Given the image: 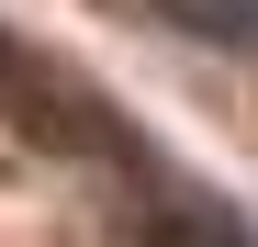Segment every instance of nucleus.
I'll return each instance as SVG.
<instances>
[{"mask_svg":"<svg viewBox=\"0 0 258 247\" xmlns=\"http://www.w3.org/2000/svg\"><path fill=\"white\" fill-rule=\"evenodd\" d=\"M146 225H157V247H258V225L236 214V202H213L202 180H168Z\"/></svg>","mask_w":258,"mask_h":247,"instance_id":"1","label":"nucleus"},{"mask_svg":"<svg viewBox=\"0 0 258 247\" xmlns=\"http://www.w3.org/2000/svg\"><path fill=\"white\" fill-rule=\"evenodd\" d=\"M157 23H180L225 56H258V0H157Z\"/></svg>","mask_w":258,"mask_h":247,"instance_id":"2","label":"nucleus"}]
</instances>
